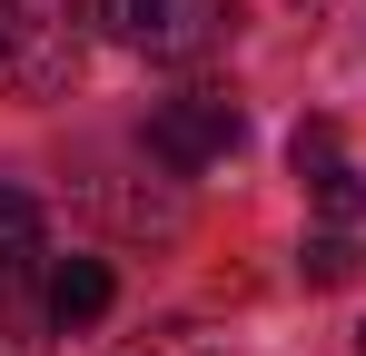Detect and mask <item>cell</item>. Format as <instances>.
I'll use <instances>...</instances> for the list:
<instances>
[{"label":"cell","mask_w":366,"mask_h":356,"mask_svg":"<svg viewBox=\"0 0 366 356\" xmlns=\"http://www.w3.org/2000/svg\"><path fill=\"white\" fill-rule=\"evenodd\" d=\"M89 50V0H0V69L20 99H60Z\"/></svg>","instance_id":"cell-1"},{"label":"cell","mask_w":366,"mask_h":356,"mask_svg":"<svg viewBox=\"0 0 366 356\" xmlns=\"http://www.w3.org/2000/svg\"><path fill=\"white\" fill-rule=\"evenodd\" d=\"M99 30L139 59H208L228 40V0H99Z\"/></svg>","instance_id":"cell-2"},{"label":"cell","mask_w":366,"mask_h":356,"mask_svg":"<svg viewBox=\"0 0 366 356\" xmlns=\"http://www.w3.org/2000/svg\"><path fill=\"white\" fill-rule=\"evenodd\" d=\"M238 99L228 89H188V99H169V109H149V159L159 169H208V159H228L238 149Z\"/></svg>","instance_id":"cell-3"},{"label":"cell","mask_w":366,"mask_h":356,"mask_svg":"<svg viewBox=\"0 0 366 356\" xmlns=\"http://www.w3.org/2000/svg\"><path fill=\"white\" fill-rule=\"evenodd\" d=\"M109 297H119L109 257H60V267H50V287H40V307H50V327H99V317H109Z\"/></svg>","instance_id":"cell-4"},{"label":"cell","mask_w":366,"mask_h":356,"mask_svg":"<svg viewBox=\"0 0 366 356\" xmlns=\"http://www.w3.org/2000/svg\"><path fill=\"white\" fill-rule=\"evenodd\" d=\"M40 257H50V228H40V198L0 178V287H30V277H40Z\"/></svg>","instance_id":"cell-5"},{"label":"cell","mask_w":366,"mask_h":356,"mask_svg":"<svg viewBox=\"0 0 366 356\" xmlns=\"http://www.w3.org/2000/svg\"><path fill=\"white\" fill-rule=\"evenodd\" d=\"M50 307H30L20 287H0V356H50Z\"/></svg>","instance_id":"cell-6"},{"label":"cell","mask_w":366,"mask_h":356,"mask_svg":"<svg viewBox=\"0 0 366 356\" xmlns=\"http://www.w3.org/2000/svg\"><path fill=\"white\" fill-rule=\"evenodd\" d=\"M297 267H307V287H347V277H357V237H347V228H317Z\"/></svg>","instance_id":"cell-7"},{"label":"cell","mask_w":366,"mask_h":356,"mask_svg":"<svg viewBox=\"0 0 366 356\" xmlns=\"http://www.w3.org/2000/svg\"><path fill=\"white\" fill-rule=\"evenodd\" d=\"M307 188H317V208H327V228H347V218H357V208H366V178L347 169V159H337V169H317V178H307Z\"/></svg>","instance_id":"cell-8"},{"label":"cell","mask_w":366,"mask_h":356,"mask_svg":"<svg viewBox=\"0 0 366 356\" xmlns=\"http://www.w3.org/2000/svg\"><path fill=\"white\" fill-rule=\"evenodd\" d=\"M287 159H297V178H317V169H337V119H307L297 139H287Z\"/></svg>","instance_id":"cell-9"},{"label":"cell","mask_w":366,"mask_h":356,"mask_svg":"<svg viewBox=\"0 0 366 356\" xmlns=\"http://www.w3.org/2000/svg\"><path fill=\"white\" fill-rule=\"evenodd\" d=\"M129 356H208V337H198V327H159L149 347H129Z\"/></svg>","instance_id":"cell-10"},{"label":"cell","mask_w":366,"mask_h":356,"mask_svg":"<svg viewBox=\"0 0 366 356\" xmlns=\"http://www.w3.org/2000/svg\"><path fill=\"white\" fill-rule=\"evenodd\" d=\"M357 356H366V327H357Z\"/></svg>","instance_id":"cell-11"}]
</instances>
